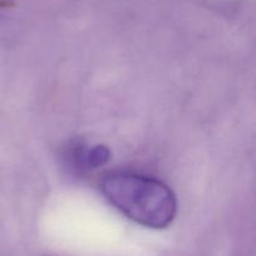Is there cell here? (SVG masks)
<instances>
[{
  "label": "cell",
  "mask_w": 256,
  "mask_h": 256,
  "mask_svg": "<svg viewBox=\"0 0 256 256\" xmlns=\"http://www.w3.org/2000/svg\"><path fill=\"white\" fill-rule=\"evenodd\" d=\"M102 192L118 210L142 226L162 230L176 216V196L160 180L132 172H114L102 179Z\"/></svg>",
  "instance_id": "6da1fadb"
},
{
  "label": "cell",
  "mask_w": 256,
  "mask_h": 256,
  "mask_svg": "<svg viewBox=\"0 0 256 256\" xmlns=\"http://www.w3.org/2000/svg\"><path fill=\"white\" fill-rule=\"evenodd\" d=\"M80 159L84 162L85 165H88L92 169H96V168L102 166L106 164L110 160V150L108 148L102 146H94L85 152L84 154L79 155Z\"/></svg>",
  "instance_id": "7a4b0ae2"
}]
</instances>
